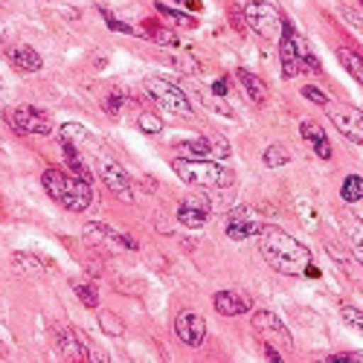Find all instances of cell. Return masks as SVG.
<instances>
[{
	"mask_svg": "<svg viewBox=\"0 0 363 363\" xmlns=\"http://www.w3.org/2000/svg\"><path fill=\"white\" fill-rule=\"evenodd\" d=\"M256 245L262 259L282 277H302L311 264V250L282 227L262 224L256 233Z\"/></svg>",
	"mask_w": 363,
	"mask_h": 363,
	"instance_id": "obj_1",
	"label": "cell"
},
{
	"mask_svg": "<svg viewBox=\"0 0 363 363\" xmlns=\"http://www.w3.org/2000/svg\"><path fill=\"white\" fill-rule=\"evenodd\" d=\"M41 186L47 189V195L55 203H62L70 213H87L90 203H94V186H90V180L65 174L62 169H47L41 174Z\"/></svg>",
	"mask_w": 363,
	"mask_h": 363,
	"instance_id": "obj_2",
	"label": "cell"
},
{
	"mask_svg": "<svg viewBox=\"0 0 363 363\" xmlns=\"http://www.w3.org/2000/svg\"><path fill=\"white\" fill-rule=\"evenodd\" d=\"M172 169L186 186H198L206 192L233 186V180H235V174L227 166H221L216 157H174Z\"/></svg>",
	"mask_w": 363,
	"mask_h": 363,
	"instance_id": "obj_3",
	"label": "cell"
},
{
	"mask_svg": "<svg viewBox=\"0 0 363 363\" xmlns=\"http://www.w3.org/2000/svg\"><path fill=\"white\" fill-rule=\"evenodd\" d=\"M143 87H145V96L155 102L163 113H174V116H186V119H192V102H189V94L184 87H177L174 82H169V79H163V76H148L145 82H143Z\"/></svg>",
	"mask_w": 363,
	"mask_h": 363,
	"instance_id": "obj_4",
	"label": "cell"
},
{
	"mask_svg": "<svg viewBox=\"0 0 363 363\" xmlns=\"http://www.w3.org/2000/svg\"><path fill=\"white\" fill-rule=\"evenodd\" d=\"M241 12H245V23L253 29L259 38H264V41H279L282 23H285V21L279 18V12H277L274 4H267V0H250V4L241 9Z\"/></svg>",
	"mask_w": 363,
	"mask_h": 363,
	"instance_id": "obj_5",
	"label": "cell"
},
{
	"mask_svg": "<svg viewBox=\"0 0 363 363\" xmlns=\"http://www.w3.org/2000/svg\"><path fill=\"white\" fill-rule=\"evenodd\" d=\"M250 328L256 331L259 340H264V346L285 349V352L294 349V340H291V335H288L285 323H282L274 311H253V314H250Z\"/></svg>",
	"mask_w": 363,
	"mask_h": 363,
	"instance_id": "obj_6",
	"label": "cell"
},
{
	"mask_svg": "<svg viewBox=\"0 0 363 363\" xmlns=\"http://www.w3.org/2000/svg\"><path fill=\"white\" fill-rule=\"evenodd\" d=\"M9 125L18 134H35V137H47L52 134V119L50 113L33 108V105H18L15 111H9Z\"/></svg>",
	"mask_w": 363,
	"mask_h": 363,
	"instance_id": "obj_7",
	"label": "cell"
},
{
	"mask_svg": "<svg viewBox=\"0 0 363 363\" xmlns=\"http://www.w3.org/2000/svg\"><path fill=\"white\" fill-rule=\"evenodd\" d=\"M325 111H328L331 125H335L343 137L363 145V111H357L352 105H331V102L325 105Z\"/></svg>",
	"mask_w": 363,
	"mask_h": 363,
	"instance_id": "obj_8",
	"label": "cell"
},
{
	"mask_svg": "<svg viewBox=\"0 0 363 363\" xmlns=\"http://www.w3.org/2000/svg\"><path fill=\"white\" fill-rule=\"evenodd\" d=\"M99 177L105 180V186H108L119 201H128V203H131V201L137 198L131 177L125 174V169L119 166V163H113V160H102V163H99Z\"/></svg>",
	"mask_w": 363,
	"mask_h": 363,
	"instance_id": "obj_9",
	"label": "cell"
},
{
	"mask_svg": "<svg viewBox=\"0 0 363 363\" xmlns=\"http://www.w3.org/2000/svg\"><path fill=\"white\" fill-rule=\"evenodd\" d=\"M259 227H262V221L256 216V209H250V206H233L227 213V235L233 241H245V238L256 235Z\"/></svg>",
	"mask_w": 363,
	"mask_h": 363,
	"instance_id": "obj_10",
	"label": "cell"
},
{
	"mask_svg": "<svg viewBox=\"0 0 363 363\" xmlns=\"http://www.w3.org/2000/svg\"><path fill=\"white\" fill-rule=\"evenodd\" d=\"M279 62H282V76H285V79H296V76L302 73V67H299V35L294 33L291 23H282Z\"/></svg>",
	"mask_w": 363,
	"mask_h": 363,
	"instance_id": "obj_11",
	"label": "cell"
},
{
	"mask_svg": "<svg viewBox=\"0 0 363 363\" xmlns=\"http://www.w3.org/2000/svg\"><path fill=\"white\" fill-rule=\"evenodd\" d=\"M174 335H177L180 343L198 349V346L203 343V337H206V323H203V317L195 314V311H180V314L174 317Z\"/></svg>",
	"mask_w": 363,
	"mask_h": 363,
	"instance_id": "obj_12",
	"label": "cell"
},
{
	"mask_svg": "<svg viewBox=\"0 0 363 363\" xmlns=\"http://www.w3.org/2000/svg\"><path fill=\"white\" fill-rule=\"evenodd\" d=\"M55 346L67 360H90V346L82 340V335L73 328V325H58L55 328Z\"/></svg>",
	"mask_w": 363,
	"mask_h": 363,
	"instance_id": "obj_13",
	"label": "cell"
},
{
	"mask_svg": "<svg viewBox=\"0 0 363 363\" xmlns=\"http://www.w3.org/2000/svg\"><path fill=\"white\" fill-rule=\"evenodd\" d=\"M213 308L221 317H241V314L253 311V302H250L247 294H241V291H218L213 296Z\"/></svg>",
	"mask_w": 363,
	"mask_h": 363,
	"instance_id": "obj_14",
	"label": "cell"
},
{
	"mask_svg": "<svg viewBox=\"0 0 363 363\" xmlns=\"http://www.w3.org/2000/svg\"><path fill=\"white\" fill-rule=\"evenodd\" d=\"M209 218H213V206H209L206 201H201V198H189V201L180 203V209H177V221L184 227H189V230L203 227Z\"/></svg>",
	"mask_w": 363,
	"mask_h": 363,
	"instance_id": "obj_15",
	"label": "cell"
},
{
	"mask_svg": "<svg viewBox=\"0 0 363 363\" xmlns=\"http://www.w3.org/2000/svg\"><path fill=\"white\" fill-rule=\"evenodd\" d=\"M6 58H9V65H12L18 73H23V76L41 70V55H38L33 47H26V44H12V47H6Z\"/></svg>",
	"mask_w": 363,
	"mask_h": 363,
	"instance_id": "obj_16",
	"label": "cell"
},
{
	"mask_svg": "<svg viewBox=\"0 0 363 363\" xmlns=\"http://www.w3.org/2000/svg\"><path fill=\"white\" fill-rule=\"evenodd\" d=\"M82 233H84L87 241H94V245H99V241H111V245H123V247H128V250H137V247H140L128 233H116V230H111V227H105V224H84Z\"/></svg>",
	"mask_w": 363,
	"mask_h": 363,
	"instance_id": "obj_17",
	"label": "cell"
},
{
	"mask_svg": "<svg viewBox=\"0 0 363 363\" xmlns=\"http://www.w3.org/2000/svg\"><path fill=\"white\" fill-rule=\"evenodd\" d=\"M50 264L44 259H38L35 253H23V250H15L12 253V270L18 277H41Z\"/></svg>",
	"mask_w": 363,
	"mask_h": 363,
	"instance_id": "obj_18",
	"label": "cell"
},
{
	"mask_svg": "<svg viewBox=\"0 0 363 363\" xmlns=\"http://www.w3.org/2000/svg\"><path fill=\"white\" fill-rule=\"evenodd\" d=\"M235 79L241 82V87H245V94H247L250 102H256V105H264V102H267V84H264L256 73L238 67V70H235Z\"/></svg>",
	"mask_w": 363,
	"mask_h": 363,
	"instance_id": "obj_19",
	"label": "cell"
},
{
	"mask_svg": "<svg viewBox=\"0 0 363 363\" xmlns=\"http://www.w3.org/2000/svg\"><path fill=\"white\" fill-rule=\"evenodd\" d=\"M299 134H302V137H306V140L314 145V151H317V155H320L323 160H328V157H331L328 137H325V131H323L317 123H308V119H306V123H299Z\"/></svg>",
	"mask_w": 363,
	"mask_h": 363,
	"instance_id": "obj_20",
	"label": "cell"
},
{
	"mask_svg": "<svg viewBox=\"0 0 363 363\" xmlns=\"http://www.w3.org/2000/svg\"><path fill=\"white\" fill-rule=\"evenodd\" d=\"M180 157H216L213 155V140L209 137H195V140H180L174 143Z\"/></svg>",
	"mask_w": 363,
	"mask_h": 363,
	"instance_id": "obj_21",
	"label": "cell"
},
{
	"mask_svg": "<svg viewBox=\"0 0 363 363\" xmlns=\"http://www.w3.org/2000/svg\"><path fill=\"white\" fill-rule=\"evenodd\" d=\"M346 238H349V247H352V256L363 264V221L357 216H349L346 218Z\"/></svg>",
	"mask_w": 363,
	"mask_h": 363,
	"instance_id": "obj_22",
	"label": "cell"
},
{
	"mask_svg": "<svg viewBox=\"0 0 363 363\" xmlns=\"http://www.w3.org/2000/svg\"><path fill=\"white\" fill-rule=\"evenodd\" d=\"M62 140L73 143L76 148H87V145H94V143H96L94 131H87V128L79 125V123H65V125H62Z\"/></svg>",
	"mask_w": 363,
	"mask_h": 363,
	"instance_id": "obj_23",
	"label": "cell"
},
{
	"mask_svg": "<svg viewBox=\"0 0 363 363\" xmlns=\"http://www.w3.org/2000/svg\"><path fill=\"white\" fill-rule=\"evenodd\" d=\"M62 151H65V163L70 166V174H76V177H84V180H94V174H90V169H87V163L79 157V151H76V145L73 143H62Z\"/></svg>",
	"mask_w": 363,
	"mask_h": 363,
	"instance_id": "obj_24",
	"label": "cell"
},
{
	"mask_svg": "<svg viewBox=\"0 0 363 363\" xmlns=\"http://www.w3.org/2000/svg\"><path fill=\"white\" fill-rule=\"evenodd\" d=\"M70 288L76 291V296L82 299L84 308H99V291H96L94 282H87V279H70Z\"/></svg>",
	"mask_w": 363,
	"mask_h": 363,
	"instance_id": "obj_25",
	"label": "cell"
},
{
	"mask_svg": "<svg viewBox=\"0 0 363 363\" xmlns=\"http://www.w3.org/2000/svg\"><path fill=\"white\" fill-rule=\"evenodd\" d=\"M337 58L343 62V67L352 73V79H354L357 84H363V55L352 52L349 47H340V50H337Z\"/></svg>",
	"mask_w": 363,
	"mask_h": 363,
	"instance_id": "obj_26",
	"label": "cell"
},
{
	"mask_svg": "<svg viewBox=\"0 0 363 363\" xmlns=\"http://www.w3.org/2000/svg\"><path fill=\"white\" fill-rule=\"evenodd\" d=\"M262 163L267 169H282V166L291 163V155H288V148H282V145H267L264 155H262Z\"/></svg>",
	"mask_w": 363,
	"mask_h": 363,
	"instance_id": "obj_27",
	"label": "cell"
},
{
	"mask_svg": "<svg viewBox=\"0 0 363 363\" xmlns=\"http://www.w3.org/2000/svg\"><path fill=\"white\" fill-rule=\"evenodd\" d=\"M340 198L354 203V201H363V177L360 174H349L340 186Z\"/></svg>",
	"mask_w": 363,
	"mask_h": 363,
	"instance_id": "obj_28",
	"label": "cell"
},
{
	"mask_svg": "<svg viewBox=\"0 0 363 363\" xmlns=\"http://www.w3.org/2000/svg\"><path fill=\"white\" fill-rule=\"evenodd\" d=\"M192 96H198V99H201V105H203V108H209L213 113L233 116V108H230V105H224V96H209V94H203V90H192Z\"/></svg>",
	"mask_w": 363,
	"mask_h": 363,
	"instance_id": "obj_29",
	"label": "cell"
},
{
	"mask_svg": "<svg viewBox=\"0 0 363 363\" xmlns=\"http://www.w3.org/2000/svg\"><path fill=\"white\" fill-rule=\"evenodd\" d=\"M145 29H143V33L148 35V38H155L157 44H163V47H177V38L169 33V29H160L157 23H143Z\"/></svg>",
	"mask_w": 363,
	"mask_h": 363,
	"instance_id": "obj_30",
	"label": "cell"
},
{
	"mask_svg": "<svg viewBox=\"0 0 363 363\" xmlns=\"http://www.w3.org/2000/svg\"><path fill=\"white\" fill-rule=\"evenodd\" d=\"M137 125H140L143 134H160L163 131V119L155 116V113H140L137 116Z\"/></svg>",
	"mask_w": 363,
	"mask_h": 363,
	"instance_id": "obj_31",
	"label": "cell"
},
{
	"mask_svg": "<svg viewBox=\"0 0 363 363\" xmlns=\"http://www.w3.org/2000/svg\"><path fill=\"white\" fill-rule=\"evenodd\" d=\"M99 328H105V335H111V337H119L125 331V325H123V320H116L113 314H108V311H102L99 314Z\"/></svg>",
	"mask_w": 363,
	"mask_h": 363,
	"instance_id": "obj_32",
	"label": "cell"
},
{
	"mask_svg": "<svg viewBox=\"0 0 363 363\" xmlns=\"http://www.w3.org/2000/svg\"><path fill=\"white\" fill-rule=\"evenodd\" d=\"M157 12H160V15H166V18H172V21H177V23H184L186 29H195V26H198V21H195V18H189V15H184V12H174V9L163 6V4H157Z\"/></svg>",
	"mask_w": 363,
	"mask_h": 363,
	"instance_id": "obj_33",
	"label": "cell"
},
{
	"mask_svg": "<svg viewBox=\"0 0 363 363\" xmlns=\"http://www.w3.org/2000/svg\"><path fill=\"white\" fill-rule=\"evenodd\" d=\"M343 320L352 325V328H357L360 331V335H363V311L360 308H354V306H343Z\"/></svg>",
	"mask_w": 363,
	"mask_h": 363,
	"instance_id": "obj_34",
	"label": "cell"
},
{
	"mask_svg": "<svg viewBox=\"0 0 363 363\" xmlns=\"http://www.w3.org/2000/svg\"><path fill=\"white\" fill-rule=\"evenodd\" d=\"M102 18L108 21V29H113V33H125V35H137V29H131L128 23H123V21H116L108 9H102Z\"/></svg>",
	"mask_w": 363,
	"mask_h": 363,
	"instance_id": "obj_35",
	"label": "cell"
},
{
	"mask_svg": "<svg viewBox=\"0 0 363 363\" xmlns=\"http://www.w3.org/2000/svg\"><path fill=\"white\" fill-rule=\"evenodd\" d=\"M302 96H306L308 102H314V105H320V108H325V105H328V96L323 94V90L311 87V84H308V87H302Z\"/></svg>",
	"mask_w": 363,
	"mask_h": 363,
	"instance_id": "obj_36",
	"label": "cell"
},
{
	"mask_svg": "<svg viewBox=\"0 0 363 363\" xmlns=\"http://www.w3.org/2000/svg\"><path fill=\"white\" fill-rule=\"evenodd\" d=\"M143 186H145L143 192H157V180L155 177H143Z\"/></svg>",
	"mask_w": 363,
	"mask_h": 363,
	"instance_id": "obj_37",
	"label": "cell"
},
{
	"mask_svg": "<svg viewBox=\"0 0 363 363\" xmlns=\"http://www.w3.org/2000/svg\"><path fill=\"white\" fill-rule=\"evenodd\" d=\"M174 4H180V6H186V9H201V0H174Z\"/></svg>",
	"mask_w": 363,
	"mask_h": 363,
	"instance_id": "obj_38",
	"label": "cell"
},
{
	"mask_svg": "<svg viewBox=\"0 0 363 363\" xmlns=\"http://www.w3.org/2000/svg\"><path fill=\"white\" fill-rule=\"evenodd\" d=\"M213 90H216L218 96H227V84H224V82H216V84H213Z\"/></svg>",
	"mask_w": 363,
	"mask_h": 363,
	"instance_id": "obj_39",
	"label": "cell"
},
{
	"mask_svg": "<svg viewBox=\"0 0 363 363\" xmlns=\"http://www.w3.org/2000/svg\"><path fill=\"white\" fill-rule=\"evenodd\" d=\"M6 357V349H4V343H0V360H4Z\"/></svg>",
	"mask_w": 363,
	"mask_h": 363,
	"instance_id": "obj_40",
	"label": "cell"
},
{
	"mask_svg": "<svg viewBox=\"0 0 363 363\" xmlns=\"http://www.w3.org/2000/svg\"><path fill=\"white\" fill-rule=\"evenodd\" d=\"M360 6H363V0H360Z\"/></svg>",
	"mask_w": 363,
	"mask_h": 363,
	"instance_id": "obj_41",
	"label": "cell"
}]
</instances>
